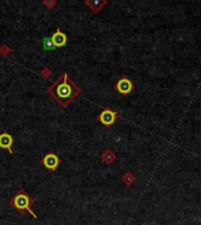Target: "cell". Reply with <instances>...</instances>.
<instances>
[{"label":"cell","instance_id":"1","mask_svg":"<svg viewBox=\"0 0 201 225\" xmlns=\"http://www.w3.org/2000/svg\"><path fill=\"white\" fill-rule=\"evenodd\" d=\"M47 93L54 98L59 106L66 108L67 106L80 94V88L73 80L68 77L67 73H63L48 88Z\"/></svg>","mask_w":201,"mask_h":225},{"label":"cell","instance_id":"2","mask_svg":"<svg viewBox=\"0 0 201 225\" xmlns=\"http://www.w3.org/2000/svg\"><path fill=\"white\" fill-rule=\"evenodd\" d=\"M9 204H11L12 208H13L14 210H17L20 215H24V213L27 211V212H30V213L33 216L34 219L38 218V216L34 213L33 211H32V209H31V206L34 204V199L31 196H28L24 189H20L18 192L9 199Z\"/></svg>","mask_w":201,"mask_h":225},{"label":"cell","instance_id":"3","mask_svg":"<svg viewBox=\"0 0 201 225\" xmlns=\"http://www.w3.org/2000/svg\"><path fill=\"white\" fill-rule=\"evenodd\" d=\"M42 165L48 170V171H54L59 164H60V158L54 154V153H48L42 160Z\"/></svg>","mask_w":201,"mask_h":225},{"label":"cell","instance_id":"4","mask_svg":"<svg viewBox=\"0 0 201 225\" xmlns=\"http://www.w3.org/2000/svg\"><path fill=\"white\" fill-rule=\"evenodd\" d=\"M51 40L54 45V47H64L67 42V36L65 33H63L59 28L55 30V32L52 34L51 36Z\"/></svg>","mask_w":201,"mask_h":225},{"label":"cell","instance_id":"5","mask_svg":"<svg viewBox=\"0 0 201 225\" xmlns=\"http://www.w3.org/2000/svg\"><path fill=\"white\" fill-rule=\"evenodd\" d=\"M13 143H14V138L8 132L0 134V148H2L5 150H8L9 154H12L13 153V150H12Z\"/></svg>","mask_w":201,"mask_h":225},{"label":"cell","instance_id":"6","mask_svg":"<svg viewBox=\"0 0 201 225\" xmlns=\"http://www.w3.org/2000/svg\"><path fill=\"white\" fill-rule=\"evenodd\" d=\"M117 116H115V113L109 110V109H105L100 115H99V121H100L102 124L105 126H111L114 123Z\"/></svg>","mask_w":201,"mask_h":225},{"label":"cell","instance_id":"7","mask_svg":"<svg viewBox=\"0 0 201 225\" xmlns=\"http://www.w3.org/2000/svg\"><path fill=\"white\" fill-rule=\"evenodd\" d=\"M117 89H118V92L121 93V94H127V93H130V92L132 90V82H131L128 79L124 77V79H121V80L117 83Z\"/></svg>","mask_w":201,"mask_h":225},{"label":"cell","instance_id":"8","mask_svg":"<svg viewBox=\"0 0 201 225\" xmlns=\"http://www.w3.org/2000/svg\"><path fill=\"white\" fill-rule=\"evenodd\" d=\"M86 5H88L93 12L100 11V8L105 5V1H86Z\"/></svg>","mask_w":201,"mask_h":225},{"label":"cell","instance_id":"9","mask_svg":"<svg viewBox=\"0 0 201 225\" xmlns=\"http://www.w3.org/2000/svg\"><path fill=\"white\" fill-rule=\"evenodd\" d=\"M44 48L47 49V51H51V49H54V48H55L54 45H53V42H52V40H51V38H45V39H44Z\"/></svg>","mask_w":201,"mask_h":225},{"label":"cell","instance_id":"10","mask_svg":"<svg viewBox=\"0 0 201 225\" xmlns=\"http://www.w3.org/2000/svg\"><path fill=\"white\" fill-rule=\"evenodd\" d=\"M9 52H11V48H9L8 46H2V47H0V53H1L4 56H6Z\"/></svg>","mask_w":201,"mask_h":225},{"label":"cell","instance_id":"11","mask_svg":"<svg viewBox=\"0 0 201 225\" xmlns=\"http://www.w3.org/2000/svg\"><path fill=\"white\" fill-rule=\"evenodd\" d=\"M41 76H42V77H50V76H51V70H50L48 68H44V69L41 70Z\"/></svg>","mask_w":201,"mask_h":225},{"label":"cell","instance_id":"12","mask_svg":"<svg viewBox=\"0 0 201 225\" xmlns=\"http://www.w3.org/2000/svg\"><path fill=\"white\" fill-rule=\"evenodd\" d=\"M44 5H45V6H47V7L51 9L53 6H55V5H57V1H48V0H46V1H44Z\"/></svg>","mask_w":201,"mask_h":225}]
</instances>
